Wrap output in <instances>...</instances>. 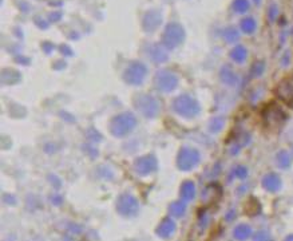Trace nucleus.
<instances>
[{
  "mask_svg": "<svg viewBox=\"0 0 293 241\" xmlns=\"http://www.w3.org/2000/svg\"><path fill=\"white\" fill-rule=\"evenodd\" d=\"M194 196V186L192 185V184H187L186 186H185V197L186 198H193Z\"/></svg>",
  "mask_w": 293,
  "mask_h": 241,
  "instance_id": "11",
  "label": "nucleus"
},
{
  "mask_svg": "<svg viewBox=\"0 0 293 241\" xmlns=\"http://www.w3.org/2000/svg\"><path fill=\"white\" fill-rule=\"evenodd\" d=\"M225 38L228 42H235L236 39L238 38V32L236 28H228L226 31H225Z\"/></svg>",
  "mask_w": 293,
  "mask_h": 241,
  "instance_id": "10",
  "label": "nucleus"
},
{
  "mask_svg": "<svg viewBox=\"0 0 293 241\" xmlns=\"http://www.w3.org/2000/svg\"><path fill=\"white\" fill-rule=\"evenodd\" d=\"M233 8L238 14H244V12H246L249 10V2L248 0H235Z\"/></svg>",
  "mask_w": 293,
  "mask_h": 241,
  "instance_id": "8",
  "label": "nucleus"
},
{
  "mask_svg": "<svg viewBox=\"0 0 293 241\" xmlns=\"http://www.w3.org/2000/svg\"><path fill=\"white\" fill-rule=\"evenodd\" d=\"M268 12H269V15H270V21H275V19H276V16H277V7L276 6H272V7L268 10Z\"/></svg>",
  "mask_w": 293,
  "mask_h": 241,
  "instance_id": "13",
  "label": "nucleus"
},
{
  "mask_svg": "<svg viewBox=\"0 0 293 241\" xmlns=\"http://www.w3.org/2000/svg\"><path fill=\"white\" fill-rule=\"evenodd\" d=\"M253 241H273V238L266 231H260L255 234Z\"/></svg>",
  "mask_w": 293,
  "mask_h": 241,
  "instance_id": "9",
  "label": "nucleus"
},
{
  "mask_svg": "<svg viewBox=\"0 0 293 241\" xmlns=\"http://www.w3.org/2000/svg\"><path fill=\"white\" fill-rule=\"evenodd\" d=\"M255 2H256V3H257V4L260 3V0H255Z\"/></svg>",
  "mask_w": 293,
  "mask_h": 241,
  "instance_id": "15",
  "label": "nucleus"
},
{
  "mask_svg": "<svg viewBox=\"0 0 293 241\" xmlns=\"http://www.w3.org/2000/svg\"><path fill=\"white\" fill-rule=\"evenodd\" d=\"M276 91L277 95L283 101H286V102L293 101V76L292 78L289 76V78H286V79L280 83Z\"/></svg>",
  "mask_w": 293,
  "mask_h": 241,
  "instance_id": "2",
  "label": "nucleus"
},
{
  "mask_svg": "<svg viewBox=\"0 0 293 241\" xmlns=\"http://www.w3.org/2000/svg\"><path fill=\"white\" fill-rule=\"evenodd\" d=\"M285 118V114H284V111L280 107L269 106L265 110V120L270 126H273V125L279 126V125L284 124Z\"/></svg>",
  "mask_w": 293,
  "mask_h": 241,
  "instance_id": "1",
  "label": "nucleus"
},
{
  "mask_svg": "<svg viewBox=\"0 0 293 241\" xmlns=\"http://www.w3.org/2000/svg\"><path fill=\"white\" fill-rule=\"evenodd\" d=\"M277 162H279V166L283 169L289 168L290 166V157L288 153L285 152H280L279 155H277Z\"/></svg>",
  "mask_w": 293,
  "mask_h": 241,
  "instance_id": "7",
  "label": "nucleus"
},
{
  "mask_svg": "<svg viewBox=\"0 0 293 241\" xmlns=\"http://www.w3.org/2000/svg\"><path fill=\"white\" fill-rule=\"evenodd\" d=\"M285 241H293V234H289V236L285 238Z\"/></svg>",
  "mask_w": 293,
  "mask_h": 241,
  "instance_id": "14",
  "label": "nucleus"
},
{
  "mask_svg": "<svg viewBox=\"0 0 293 241\" xmlns=\"http://www.w3.org/2000/svg\"><path fill=\"white\" fill-rule=\"evenodd\" d=\"M231 56L235 62L242 63L245 61V58H246V48L242 47V46H237V47L232 50Z\"/></svg>",
  "mask_w": 293,
  "mask_h": 241,
  "instance_id": "5",
  "label": "nucleus"
},
{
  "mask_svg": "<svg viewBox=\"0 0 293 241\" xmlns=\"http://www.w3.org/2000/svg\"><path fill=\"white\" fill-rule=\"evenodd\" d=\"M236 177H238V178H245V177H246V169L242 168V166H238V168L236 169Z\"/></svg>",
  "mask_w": 293,
  "mask_h": 241,
  "instance_id": "12",
  "label": "nucleus"
},
{
  "mask_svg": "<svg viewBox=\"0 0 293 241\" xmlns=\"http://www.w3.org/2000/svg\"><path fill=\"white\" fill-rule=\"evenodd\" d=\"M241 28L245 34H252L256 30V22L253 17H245L241 22Z\"/></svg>",
  "mask_w": 293,
  "mask_h": 241,
  "instance_id": "6",
  "label": "nucleus"
},
{
  "mask_svg": "<svg viewBox=\"0 0 293 241\" xmlns=\"http://www.w3.org/2000/svg\"><path fill=\"white\" fill-rule=\"evenodd\" d=\"M262 186L265 188L268 192H277V190L281 188V179L277 174L275 173H270V174H266L262 179Z\"/></svg>",
  "mask_w": 293,
  "mask_h": 241,
  "instance_id": "3",
  "label": "nucleus"
},
{
  "mask_svg": "<svg viewBox=\"0 0 293 241\" xmlns=\"http://www.w3.org/2000/svg\"><path fill=\"white\" fill-rule=\"evenodd\" d=\"M233 236H235L236 240L238 241L248 240V238L252 236V228L246 224L237 225L235 231H233Z\"/></svg>",
  "mask_w": 293,
  "mask_h": 241,
  "instance_id": "4",
  "label": "nucleus"
}]
</instances>
